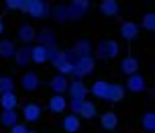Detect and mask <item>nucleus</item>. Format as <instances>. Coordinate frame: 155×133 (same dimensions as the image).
<instances>
[{"instance_id": "nucleus-1", "label": "nucleus", "mask_w": 155, "mask_h": 133, "mask_svg": "<svg viewBox=\"0 0 155 133\" xmlns=\"http://www.w3.org/2000/svg\"><path fill=\"white\" fill-rule=\"evenodd\" d=\"M21 10L33 19H47L49 16V4L45 0H23Z\"/></svg>"}, {"instance_id": "nucleus-2", "label": "nucleus", "mask_w": 155, "mask_h": 133, "mask_svg": "<svg viewBox=\"0 0 155 133\" xmlns=\"http://www.w3.org/2000/svg\"><path fill=\"white\" fill-rule=\"evenodd\" d=\"M92 70H94V60L90 57V55H82V57L76 60V63H74V72H71V74H76L78 80H82Z\"/></svg>"}, {"instance_id": "nucleus-3", "label": "nucleus", "mask_w": 155, "mask_h": 133, "mask_svg": "<svg viewBox=\"0 0 155 133\" xmlns=\"http://www.w3.org/2000/svg\"><path fill=\"white\" fill-rule=\"evenodd\" d=\"M96 51H98V55H100L102 60H112V57H116L118 55V43L112 39H106V41H100L98 43V47H96Z\"/></svg>"}, {"instance_id": "nucleus-4", "label": "nucleus", "mask_w": 155, "mask_h": 133, "mask_svg": "<svg viewBox=\"0 0 155 133\" xmlns=\"http://www.w3.org/2000/svg\"><path fill=\"white\" fill-rule=\"evenodd\" d=\"M68 90H70L71 101H86L88 88H86V84L82 82V80H76V82H71L70 86H68Z\"/></svg>"}, {"instance_id": "nucleus-5", "label": "nucleus", "mask_w": 155, "mask_h": 133, "mask_svg": "<svg viewBox=\"0 0 155 133\" xmlns=\"http://www.w3.org/2000/svg\"><path fill=\"white\" fill-rule=\"evenodd\" d=\"M31 62L33 63H45V62H49V47H45V45H35V47H31Z\"/></svg>"}, {"instance_id": "nucleus-6", "label": "nucleus", "mask_w": 155, "mask_h": 133, "mask_svg": "<svg viewBox=\"0 0 155 133\" xmlns=\"http://www.w3.org/2000/svg\"><path fill=\"white\" fill-rule=\"evenodd\" d=\"M88 6H90L88 0H71V4L68 6L70 19H80V16H84V12L88 10Z\"/></svg>"}, {"instance_id": "nucleus-7", "label": "nucleus", "mask_w": 155, "mask_h": 133, "mask_svg": "<svg viewBox=\"0 0 155 133\" xmlns=\"http://www.w3.org/2000/svg\"><path fill=\"white\" fill-rule=\"evenodd\" d=\"M127 90L131 92H143L145 90V78L141 74H131L127 80Z\"/></svg>"}, {"instance_id": "nucleus-8", "label": "nucleus", "mask_w": 155, "mask_h": 133, "mask_svg": "<svg viewBox=\"0 0 155 133\" xmlns=\"http://www.w3.org/2000/svg\"><path fill=\"white\" fill-rule=\"evenodd\" d=\"M49 86H51V90H53L55 94H63L65 90H68V86H70V82H68L65 76L57 74V76H53V78L49 80Z\"/></svg>"}, {"instance_id": "nucleus-9", "label": "nucleus", "mask_w": 155, "mask_h": 133, "mask_svg": "<svg viewBox=\"0 0 155 133\" xmlns=\"http://www.w3.org/2000/svg\"><path fill=\"white\" fill-rule=\"evenodd\" d=\"M68 109V101L63 98V94H53L51 98H49V111L51 113H63V111Z\"/></svg>"}, {"instance_id": "nucleus-10", "label": "nucleus", "mask_w": 155, "mask_h": 133, "mask_svg": "<svg viewBox=\"0 0 155 133\" xmlns=\"http://www.w3.org/2000/svg\"><path fill=\"white\" fill-rule=\"evenodd\" d=\"M98 115V111H96V104L92 101H82L80 104V111H78V117L82 119H94Z\"/></svg>"}, {"instance_id": "nucleus-11", "label": "nucleus", "mask_w": 155, "mask_h": 133, "mask_svg": "<svg viewBox=\"0 0 155 133\" xmlns=\"http://www.w3.org/2000/svg\"><path fill=\"white\" fill-rule=\"evenodd\" d=\"M21 84H23V88L27 90V92H35L39 88V76L35 74V72H27L23 76V80H21Z\"/></svg>"}, {"instance_id": "nucleus-12", "label": "nucleus", "mask_w": 155, "mask_h": 133, "mask_svg": "<svg viewBox=\"0 0 155 133\" xmlns=\"http://www.w3.org/2000/svg\"><path fill=\"white\" fill-rule=\"evenodd\" d=\"M108 88H110V82H106V80H98V82H94V86L90 88V92H92L96 98H100V101H106Z\"/></svg>"}, {"instance_id": "nucleus-13", "label": "nucleus", "mask_w": 155, "mask_h": 133, "mask_svg": "<svg viewBox=\"0 0 155 133\" xmlns=\"http://www.w3.org/2000/svg\"><path fill=\"white\" fill-rule=\"evenodd\" d=\"M120 35H123V39L127 41H133L137 35H139V25L131 23V21H127V23L120 25Z\"/></svg>"}, {"instance_id": "nucleus-14", "label": "nucleus", "mask_w": 155, "mask_h": 133, "mask_svg": "<svg viewBox=\"0 0 155 133\" xmlns=\"http://www.w3.org/2000/svg\"><path fill=\"white\" fill-rule=\"evenodd\" d=\"M61 127L65 133H78V129H80V117L78 115H68V117H63L61 121Z\"/></svg>"}, {"instance_id": "nucleus-15", "label": "nucleus", "mask_w": 155, "mask_h": 133, "mask_svg": "<svg viewBox=\"0 0 155 133\" xmlns=\"http://www.w3.org/2000/svg\"><path fill=\"white\" fill-rule=\"evenodd\" d=\"M23 117L27 119V121H37L39 117H41V107L39 104H35V102H27L23 107Z\"/></svg>"}, {"instance_id": "nucleus-16", "label": "nucleus", "mask_w": 155, "mask_h": 133, "mask_svg": "<svg viewBox=\"0 0 155 133\" xmlns=\"http://www.w3.org/2000/svg\"><path fill=\"white\" fill-rule=\"evenodd\" d=\"M0 104H2V111H15L18 104V98L15 92H4L0 94Z\"/></svg>"}, {"instance_id": "nucleus-17", "label": "nucleus", "mask_w": 155, "mask_h": 133, "mask_svg": "<svg viewBox=\"0 0 155 133\" xmlns=\"http://www.w3.org/2000/svg\"><path fill=\"white\" fill-rule=\"evenodd\" d=\"M100 125L106 129V131H114L116 125H118V117H116V113L108 111V113H104L100 117Z\"/></svg>"}, {"instance_id": "nucleus-18", "label": "nucleus", "mask_w": 155, "mask_h": 133, "mask_svg": "<svg viewBox=\"0 0 155 133\" xmlns=\"http://www.w3.org/2000/svg\"><path fill=\"white\" fill-rule=\"evenodd\" d=\"M137 70H139V60H135V57H124L123 62H120V72L127 74V76L137 74Z\"/></svg>"}, {"instance_id": "nucleus-19", "label": "nucleus", "mask_w": 155, "mask_h": 133, "mask_svg": "<svg viewBox=\"0 0 155 133\" xmlns=\"http://www.w3.org/2000/svg\"><path fill=\"white\" fill-rule=\"evenodd\" d=\"M100 12L104 16H116L118 15V2H116V0H102L100 2Z\"/></svg>"}, {"instance_id": "nucleus-20", "label": "nucleus", "mask_w": 155, "mask_h": 133, "mask_svg": "<svg viewBox=\"0 0 155 133\" xmlns=\"http://www.w3.org/2000/svg\"><path fill=\"white\" fill-rule=\"evenodd\" d=\"M124 98V88L120 84H110L108 88V94H106V101L108 102H118Z\"/></svg>"}, {"instance_id": "nucleus-21", "label": "nucleus", "mask_w": 155, "mask_h": 133, "mask_svg": "<svg viewBox=\"0 0 155 133\" xmlns=\"http://www.w3.org/2000/svg\"><path fill=\"white\" fill-rule=\"evenodd\" d=\"M15 51H16V47H15V43H12L10 39H2L0 41V57L10 60V57H15Z\"/></svg>"}, {"instance_id": "nucleus-22", "label": "nucleus", "mask_w": 155, "mask_h": 133, "mask_svg": "<svg viewBox=\"0 0 155 133\" xmlns=\"http://www.w3.org/2000/svg\"><path fill=\"white\" fill-rule=\"evenodd\" d=\"M15 62L18 66H27V63L31 62V47H21V49H16L15 51Z\"/></svg>"}, {"instance_id": "nucleus-23", "label": "nucleus", "mask_w": 155, "mask_h": 133, "mask_svg": "<svg viewBox=\"0 0 155 133\" xmlns=\"http://www.w3.org/2000/svg\"><path fill=\"white\" fill-rule=\"evenodd\" d=\"M0 123L4 127H12L18 123V115L16 111H2V117H0Z\"/></svg>"}, {"instance_id": "nucleus-24", "label": "nucleus", "mask_w": 155, "mask_h": 133, "mask_svg": "<svg viewBox=\"0 0 155 133\" xmlns=\"http://www.w3.org/2000/svg\"><path fill=\"white\" fill-rule=\"evenodd\" d=\"M18 37H21V41L29 43V41L35 39V29H33L31 25H21V29H18Z\"/></svg>"}, {"instance_id": "nucleus-25", "label": "nucleus", "mask_w": 155, "mask_h": 133, "mask_svg": "<svg viewBox=\"0 0 155 133\" xmlns=\"http://www.w3.org/2000/svg\"><path fill=\"white\" fill-rule=\"evenodd\" d=\"M143 129H145L147 133H153L155 131V113L149 111V113L143 115Z\"/></svg>"}, {"instance_id": "nucleus-26", "label": "nucleus", "mask_w": 155, "mask_h": 133, "mask_svg": "<svg viewBox=\"0 0 155 133\" xmlns=\"http://www.w3.org/2000/svg\"><path fill=\"white\" fill-rule=\"evenodd\" d=\"M4 92H15V80L10 76H2L0 78V94Z\"/></svg>"}, {"instance_id": "nucleus-27", "label": "nucleus", "mask_w": 155, "mask_h": 133, "mask_svg": "<svg viewBox=\"0 0 155 133\" xmlns=\"http://www.w3.org/2000/svg\"><path fill=\"white\" fill-rule=\"evenodd\" d=\"M90 51H92V47H90L88 41H78L76 47H74V53H76L78 57H82V55H90Z\"/></svg>"}, {"instance_id": "nucleus-28", "label": "nucleus", "mask_w": 155, "mask_h": 133, "mask_svg": "<svg viewBox=\"0 0 155 133\" xmlns=\"http://www.w3.org/2000/svg\"><path fill=\"white\" fill-rule=\"evenodd\" d=\"M143 29L145 31H155V15L153 12H147L143 16Z\"/></svg>"}, {"instance_id": "nucleus-29", "label": "nucleus", "mask_w": 155, "mask_h": 133, "mask_svg": "<svg viewBox=\"0 0 155 133\" xmlns=\"http://www.w3.org/2000/svg\"><path fill=\"white\" fill-rule=\"evenodd\" d=\"M55 16H57V21H65V19H70V10H68V6L55 8Z\"/></svg>"}, {"instance_id": "nucleus-30", "label": "nucleus", "mask_w": 155, "mask_h": 133, "mask_svg": "<svg viewBox=\"0 0 155 133\" xmlns=\"http://www.w3.org/2000/svg\"><path fill=\"white\" fill-rule=\"evenodd\" d=\"M4 2H6L8 10H21V6H23V0H4Z\"/></svg>"}, {"instance_id": "nucleus-31", "label": "nucleus", "mask_w": 155, "mask_h": 133, "mask_svg": "<svg viewBox=\"0 0 155 133\" xmlns=\"http://www.w3.org/2000/svg\"><path fill=\"white\" fill-rule=\"evenodd\" d=\"M10 133H29V129L25 125H18V123H16V125L10 127Z\"/></svg>"}, {"instance_id": "nucleus-32", "label": "nucleus", "mask_w": 155, "mask_h": 133, "mask_svg": "<svg viewBox=\"0 0 155 133\" xmlns=\"http://www.w3.org/2000/svg\"><path fill=\"white\" fill-rule=\"evenodd\" d=\"M80 104H82V101H71V102H70L71 113H74V115H78V111H80Z\"/></svg>"}, {"instance_id": "nucleus-33", "label": "nucleus", "mask_w": 155, "mask_h": 133, "mask_svg": "<svg viewBox=\"0 0 155 133\" xmlns=\"http://www.w3.org/2000/svg\"><path fill=\"white\" fill-rule=\"evenodd\" d=\"M4 33V23H2V19H0V35Z\"/></svg>"}, {"instance_id": "nucleus-34", "label": "nucleus", "mask_w": 155, "mask_h": 133, "mask_svg": "<svg viewBox=\"0 0 155 133\" xmlns=\"http://www.w3.org/2000/svg\"><path fill=\"white\" fill-rule=\"evenodd\" d=\"M29 133H37V131H29Z\"/></svg>"}]
</instances>
